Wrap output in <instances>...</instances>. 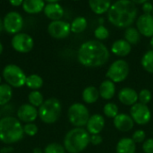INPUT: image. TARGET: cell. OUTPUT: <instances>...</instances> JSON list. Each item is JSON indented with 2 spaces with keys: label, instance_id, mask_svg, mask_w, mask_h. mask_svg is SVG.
Listing matches in <instances>:
<instances>
[{
  "label": "cell",
  "instance_id": "6da1fadb",
  "mask_svg": "<svg viewBox=\"0 0 153 153\" xmlns=\"http://www.w3.org/2000/svg\"><path fill=\"white\" fill-rule=\"evenodd\" d=\"M78 60L86 67H100L109 58L108 48L99 40H88L81 45L78 50Z\"/></svg>",
  "mask_w": 153,
  "mask_h": 153
},
{
  "label": "cell",
  "instance_id": "7a4b0ae2",
  "mask_svg": "<svg viewBox=\"0 0 153 153\" xmlns=\"http://www.w3.org/2000/svg\"><path fill=\"white\" fill-rule=\"evenodd\" d=\"M138 9L134 1L119 0L111 4L108 12V19L114 26L129 28L137 17Z\"/></svg>",
  "mask_w": 153,
  "mask_h": 153
},
{
  "label": "cell",
  "instance_id": "3957f363",
  "mask_svg": "<svg viewBox=\"0 0 153 153\" xmlns=\"http://www.w3.org/2000/svg\"><path fill=\"white\" fill-rule=\"evenodd\" d=\"M23 126L18 118L6 116L0 119V141L5 144H13L23 138Z\"/></svg>",
  "mask_w": 153,
  "mask_h": 153
},
{
  "label": "cell",
  "instance_id": "277c9868",
  "mask_svg": "<svg viewBox=\"0 0 153 153\" xmlns=\"http://www.w3.org/2000/svg\"><path fill=\"white\" fill-rule=\"evenodd\" d=\"M91 135L87 130L75 127L71 129L65 136L64 147L69 153H80L84 151L90 143Z\"/></svg>",
  "mask_w": 153,
  "mask_h": 153
},
{
  "label": "cell",
  "instance_id": "5b68a950",
  "mask_svg": "<svg viewBox=\"0 0 153 153\" xmlns=\"http://www.w3.org/2000/svg\"><path fill=\"white\" fill-rule=\"evenodd\" d=\"M39 117L45 124L56 123L62 112V105L60 101L56 98H50L46 100L43 104L39 108Z\"/></svg>",
  "mask_w": 153,
  "mask_h": 153
},
{
  "label": "cell",
  "instance_id": "8992f818",
  "mask_svg": "<svg viewBox=\"0 0 153 153\" xmlns=\"http://www.w3.org/2000/svg\"><path fill=\"white\" fill-rule=\"evenodd\" d=\"M3 77L6 82V84L12 88H21L24 86L27 78L23 70L13 64H9L4 67Z\"/></svg>",
  "mask_w": 153,
  "mask_h": 153
},
{
  "label": "cell",
  "instance_id": "52a82bcc",
  "mask_svg": "<svg viewBox=\"0 0 153 153\" xmlns=\"http://www.w3.org/2000/svg\"><path fill=\"white\" fill-rule=\"evenodd\" d=\"M67 117L69 122L75 127L82 128L86 126L89 118L90 113L86 106L82 103H74L70 106L67 112Z\"/></svg>",
  "mask_w": 153,
  "mask_h": 153
},
{
  "label": "cell",
  "instance_id": "ba28073f",
  "mask_svg": "<svg viewBox=\"0 0 153 153\" xmlns=\"http://www.w3.org/2000/svg\"><path fill=\"white\" fill-rule=\"evenodd\" d=\"M129 65L124 59L116 60L111 65L108 67L106 76L111 82H124L128 74H129Z\"/></svg>",
  "mask_w": 153,
  "mask_h": 153
},
{
  "label": "cell",
  "instance_id": "9c48e42d",
  "mask_svg": "<svg viewBox=\"0 0 153 153\" xmlns=\"http://www.w3.org/2000/svg\"><path fill=\"white\" fill-rule=\"evenodd\" d=\"M23 27V18L18 12L7 13L3 19V29L9 34L20 33Z\"/></svg>",
  "mask_w": 153,
  "mask_h": 153
},
{
  "label": "cell",
  "instance_id": "30bf717a",
  "mask_svg": "<svg viewBox=\"0 0 153 153\" xmlns=\"http://www.w3.org/2000/svg\"><path fill=\"white\" fill-rule=\"evenodd\" d=\"M11 44L16 52L25 54L32 50L34 47V40L30 35L24 32H20L13 35L11 40Z\"/></svg>",
  "mask_w": 153,
  "mask_h": 153
},
{
  "label": "cell",
  "instance_id": "8fae6325",
  "mask_svg": "<svg viewBox=\"0 0 153 153\" xmlns=\"http://www.w3.org/2000/svg\"><path fill=\"white\" fill-rule=\"evenodd\" d=\"M130 116L134 123L141 126L148 124L152 119V112L148 106L140 102L132 106L130 109Z\"/></svg>",
  "mask_w": 153,
  "mask_h": 153
},
{
  "label": "cell",
  "instance_id": "7c38bea8",
  "mask_svg": "<svg viewBox=\"0 0 153 153\" xmlns=\"http://www.w3.org/2000/svg\"><path fill=\"white\" fill-rule=\"evenodd\" d=\"M48 32L52 38L58 39H65L71 32V24L62 20L53 21L48 26Z\"/></svg>",
  "mask_w": 153,
  "mask_h": 153
},
{
  "label": "cell",
  "instance_id": "4fadbf2b",
  "mask_svg": "<svg viewBox=\"0 0 153 153\" xmlns=\"http://www.w3.org/2000/svg\"><path fill=\"white\" fill-rule=\"evenodd\" d=\"M39 117L38 109L31 106L30 104H23L17 110V117L21 122H24L25 124L34 122Z\"/></svg>",
  "mask_w": 153,
  "mask_h": 153
},
{
  "label": "cell",
  "instance_id": "5bb4252c",
  "mask_svg": "<svg viewBox=\"0 0 153 153\" xmlns=\"http://www.w3.org/2000/svg\"><path fill=\"white\" fill-rule=\"evenodd\" d=\"M137 30L140 34L148 37H153V16L152 14H142L136 21Z\"/></svg>",
  "mask_w": 153,
  "mask_h": 153
},
{
  "label": "cell",
  "instance_id": "9a60e30c",
  "mask_svg": "<svg viewBox=\"0 0 153 153\" xmlns=\"http://www.w3.org/2000/svg\"><path fill=\"white\" fill-rule=\"evenodd\" d=\"M45 15L53 21H59L64 16V9L57 1H48L44 8Z\"/></svg>",
  "mask_w": 153,
  "mask_h": 153
},
{
  "label": "cell",
  "instance_id": "2e32d148",
  "mask_svg": "<svg viewBox=\"0 0 153 153\" xmlns=\"http://www.w3.org/2000/svg\"><path fill=\"white\" fill-rule=\"evenodd\" d=\"M87 132L92 134H100L105 126V119L100 114H95L90 117L89 121L86 125Z\"/></svg>",
  "mask_w": 153,
  "mask_h": 153
},
{
  "label": "cell",
  "instance_id": "e0dca14e",
  "mask_svg": "<svg viewBox=\"0 0 153 153\" xmlns=\"http://www.w3.org/2000/svg\"><path fill=\"white\" fill-rule=\"evenodd\" d=\"M118 100L126 106H134L139 100V94L132 88H123L118 92Z\"/></svg>",
  "mask_w": 153,
  "mask_h": 153
},
{
  "label": "cell",
  "instance_id": "ac0fdd59",
  "mask_svg": "<svg viewBox=\"0 0 153 153\" xmlns=\"http://www.w3.org/2000/svg\"><path fill=\"white\" fill-rule=\"evenodd\" d=\"M134 122L130 115L127 114H118L114 118L115 127L121 132H129L134 127Z\"/></svg>",
  "mask_w": 153,
  "mask_h": 153
},
{
  "label": "cell",
  "instance_id": "d6986e66",
  "mask_svg": "<svg viewBox=\"0 0 153 153\" xmlns=\"http://www.w3.org/2000/svg\"><path fill=\"white\" fill-rule=\"evenodd\" d=\"M45 2L42 0H25L22 3V9L30 14H36L42 12L45 8Z\"/></svg>",
  "mask_w": 153,
  "mask_h": 153
},
{
  "label": "cell",
  "instance_id": "ffe728a7",
  "mask_svg": "<svg viewBox=\"0 0 153 153\" xmlns=\"http://www.w3.org/2000/svg\"><path fill=\"white\" fill-rule=\"evenodd\" d=\"M131 49H132V45H130L126 39L116 40L111 47L112 53L118 56H126L129 55Z\"/></svg>",
  "mask_w": 153,
  "mask_h": 153
},
{
  "label": "cell",
  "instance_id": "44dd1931",
  "mask_svg": "<svg viewBox=\"0 0 153 153\" xmlns=\"http://www.w3.org/2000/svg\"><path fill=\"white\" fill-rule=\"evenodd\" d=\"M100 96L104 100H111L116 93V86L110 80H106L101 82L100 86Z\"/></svg>",
  "mask_w": 153,
  "mask_h": 153
},
{
  "label": "cell",
  "instance_id": "7402d4cb",
  "mask_svg": "<svg viewBox=\"0 0 153 153\" xmlns=\"http://www.w3.org/2000/svg\"><path fill=\"white\" fill-rule=\"evenodd\" d=\"M111 2L108 0H91L89 1V5L93 13L96 14H103L108 13L111 7Z\"/></svg>",
  "mask_w": 153,
  "mask_h": 153
},
{
  "label": "cell",
  "instance_id": "603a6c76",
  "mask_svg": "<svg viewBox=\"0 0 153 153\" xmlns=\"http://www.w3.org/2000/svg\"><path fill=\"white\" fill-rule=\"evenodd\" d=\"M136 143L132 138H122L117 144V153H135Z\"/></svg>",
  "mask_w": 153,
  "mask_h": 153
},
{
  "label": "cell",
  "instance_id": "cb8c5ba5",
  "mask_svg": "<svg viewBox=\"0 0 153 153\" xmlns=\"http://www.w3.org/2000/svg\"><path fill=\"white\" fill-rule=\"evenodd\" d=\"M100 97V92L98 89L94 86H88L82 91V100L87 104L95 103Z\"/></svg>",
  "mask_w": 153,
  "mask_h": 153
},
{
  "label": "cell",
  "instance_id": "d4e9b609",
  "mask_svg": "<svg viewBox=\"0 0 153 153\" xmlns=\"http://www.w3.org/2000/svg\"><path fill=\"white\" fill-rule=\"evenodd\" d=\"M13 97V88L8 84L0 85V106H4L9 103Z\"/></svg>",
  "mask_w": 153,
  "mask_h": 153
},
{
  "label": "cell",
  "instance_id": "484cf974",
  "mask_svg": "<svg viewBox=\"0 0 153 153\" xmlns=\"http://www.w3.org/2000/svg\"><path fill=\"white\" fill-rule=\"evenodd\" d=\"M25 85L33 91H38L43 86V79L39 74H30L27 76Z\"/></svg>",
  "mask_w": 153,
  "mask_h": 153
},
{
  "label": "cell",
  "instance_id": "4316f807",
  "mask_svg": "<svg viewBox=\"0 0 153 153\" xmlns=\"http://www.w3.org/2000/svg\"><path fill=\"white\" fill-rule=\"evenodd\" d=\"M88 22L84 17H76L71 23V31L74 33H81L87 28Z\"/></svg>",
  "mask_w": 153,
  "mask_h": 153
},
{
  "label": "cell",
  "instance_id": "83f0119b",
  "mask_svg": "<svg viewBox=\"0 0 153 153\" xmlns=\"http://www.w3.org/2000/svg\"><path fill=\"white\" fill-rule=\"evenodd\" d=\"M140 32L136 28L129 27L125 31V39L130 44V45H135L140 40Z\"/></svg>",
  "mask_w": 153,
  "mask_h": 153
},
{
  "label": "cell",
  "instance_id": "f1b7e54d",
  "mask_svg": "<svg viewBox=\"0 0 153 153\" xmlns=\"http://www.w3.org/2000/svg\"><path fill=\"white\" fill-rule=\"evenodd\" d=\"M28 100H29V104H30L31 106L37 108H39L44 100L43 95L41 94V92H39V91H32L29 93L28 95Z\"/></svg>",
  "mask_w": 153,
  "mask_h": 153
},
{
  "label": "cell",
  "instance_id": "f546056e",
  "mask_svg": "<svg viewBox=\"0 0 153 153\" xmlns=\"http://www.w3.org/2000/svg\"><path fill=\"white\" fill-rule=\"evenodd\" d=\"M141 63H142L143 69L146 72L150 74H153V49L149 50L143 55V56L142 57Z\"/></svg>",
  "mask_w": 153,
  "mask_h": 153
},
{
  "label": "cell",
  "instance_id": "4dcf8cb0",
  "mask_svg": "<svg viewBox=\"0 0 153 153\" xmlns=\"http://www.w3.org/2000/svg\"><path fill=\"white\" fill-rule=\"evenodd\" d=\"M103 112L106 117L110 118H115L118 115V108L115 103L108 102L104 106Z\"/></svg>",
  "mask_w": 153,
  "mask_h": 153
},
{
  "label": "cell",
  "instance_id": "1f68e13d",
  "mask_svg": "<svg viewBox=\"0 0 153 153\" xmlns=\"http://www.w3.org/2000/svg\"><path fill=\"white\" fill-rule=\"evenodd\" d=\"M65 147L57 143H49L44 149V153H65Z\"/></svg>",
  "mask_w": 153,
  "mask_h": 153
},
{
  "label": "cell",
  "instance_id": "d6a6232c",
  "mask_svg": "<svg viewBox=\"0 0 153 153\" xmlns=\"http://www.w3.org/2000/svg\"><path fill=\"white\" fill-rule=\"evenodd\" d=\"M94 35L96 37V39H100V40H103L108 38L109 36V31L108 30L103 26V25H100L94 31Z\"/></svg>",
  "mask_w": 153,
  "mask_h": 153
},
{
  "label": "cell",
  "instance_id": "836d02e7",
  "mask_svg": "<svg viewBox=\"0 0 153 153\" xmlns=\"http://www.w3.org/2000/svg\"><path fill=\"white\" fill-rule=\"evenodd\" d=\"M152 98V94L151 92V91L147 90V89H143L139 92V101L142 104L147 105Z\"/></svg>",
  "mask_w": 153,
  "mask_h": 153
},
{
  "label": "cell",
  "instance_id": "e575fe53",
  "mask_svg": "<svg viewBox=\"0 0 153 153\" xmlns=\"http://www.w3.org/2000/svg\"><path fill=\"white\" fill-rule=\"evenodd\" d=\"M39 129L38 126L34 124V123H29V124H25L23 126V133L25 134H27L28 136H35L38 133Z\"/></svg>",
  "mask_w": 153,
  "mask_h": 153
},
{
  "label": "cell",
  "instance_id": "d590c367",
  "mask_svg": "<svg viewBox=\"0 0 153 153\" xmlns=\"http://www.w3.org/2000/svg\"><path fill=\"white\" fill-rule=\"evenodd\" d=\"M146 138V134L143 130H137L134 133L132 139L135 143H143L144 140Z\"/></svg>",
  "mask_w": 153,
  "mask_h": 153
},
{
  "label": "cell",
  "instance_id": "8d00e7d4",
  "mask_svg": "<svg viewBox=\"0 0 153 153\" xmlns=\"http://www.w3.org/2000/svg\"><path fill=\"white\" fill-rule=\"evenodd\" d=\"M143 150L145 153H153V139L146 140L143 144Z\"/></svg>",
  "mask_w": 153,
  "mask_h": 153
},
{
  "label": "cell",
  "instance_id": "74e56055",
  "mask_svg": "<svg viewBox=\"0 0 153 153\" xmlns=\"http://www.w3.org/2000/svg\"><path fill=\"white\" fill-rule=\"evenodd\" d=\"M103 139L100 134H92L90 137V143L93 145H100L102 143Z\"/></svg>",
  "mask_w": 153,
  "mask_h": 153
},
{
  "label": "cell",
  "instance_id": "f35d334b",
  "mask_svg": "<svg viewBox=\"0 0 153 153\" xmlns=\"http://www.w3.org/2000/svg\"><path fill=\"white\" fill-rule=\"evenodd\" d=\"M143 10L145 14H152L153 11L152 4L150 2H146L145 4H143Z\"/></svg>",
  "mask_w": 153,
  "mask_h": 153
},
{
  "label": "cell",
  "instance_id": "ab89813d",
  "mask_svg": "<svg viewBox=\"0 0 153 153\" xmlns=\"http://www.w3.org/2000/svg\"><path fill=\"white\" fill-rule=\"evenodd\" d=\"M22 3L23 1L22 0H12L10 1V4L13 5V6H20V5H22Z\"/></svg>",
  "mask_w": 153,
  "mask_h": 153
},
{
  "label": "cell",
  "instance_id": "60d3db41",
  "mask_svg": "<svg viewBox=\"0 0 153 153\" xmlns=\"http://www.w3.org/2000/svg\"><path fill=\"white\" fill-rule=\"evenodd\" d=\"M13 152V148L11 147H4V148H2L1 151H0V153H9Z\"/></svg>",
  "mask_w": 153,
  "mask_h": 153
},
{
  "label": "cell",
  "instance_id": "b9f144b4",
  "mask_svg": "<svg viewBox=\"0 0 153 153\" xmlns=\"http://www.w3.org/2000/svg\"><path fill=\"white\" fill-rule=\"evenodd\" d=\"M33 153H42V151L40 149H39V148H35L33 150Z\"/></svg>",
  "mask_w": 153,
  "mask_h": 153
},
{
  "label": "cell",
  "instance_id": "7bdbcfd3",
  "mask_svg": "<svg viewBox=\"0 0 153 153\" xmlns=\"http://www.w3.org/2000/svg\"><path fill=\"white\" fill-rule=\"evenodd\" d=\"M4 29H3V20L1 19V17H0V32L3 30Z\"/></svg>",
  "mask_w": 153,
  "mask_h": 153
},
{
  "label": "cell",
  "instance_id": "ee69618b",
  "mask_svg": "<svg viewBox=\"0 0 153 153\" xmlns=\"http://www.w3.org/2000/svg\"><path fill=\"white\" fill-rule=\"evenodd\" d=\"M3 50H4V48H3V45H2V43H1V41H0V55L2 54Z\"/></svg>",
  "mask_w": 153,
  "mask_h": 153
},
{
  "label": "cell",
  "instance_id": "f6af8a7d",
  "mask_svg": "<svg viewBox=\"0 0 153 153\" xmlns=\"http://www.w3.org/2000/svg\"><path fill=\"white\" fill-rule=\"evenodd\" d=\"M100 25H102V23L104 22V19H102V18H100Z\"/></svg>",
  "mask_w": 153,
  "mask_h": 153
},
{
  "label": "cell",
  "instance_id": "bcb514c9",
  "mask_svg": "<svg viewBox=\"0 0 153 153\" xmlns=\"http://www.w3.org/2000/svg\"><path fill=\"white\" fill-rule=\"evenodd\" d=\"M151 46H152V48H153V37L152 38V39H151Z\"/></svg>",
  "mask_w": 153,
  "mask_h": 153
},
{
  "label": "cell",
  "instance_id": "7dc6e473",
  "mask_svg": "<svg viewBox=\"0 0 153 153\" xmlns=\"http://www.w3.org/2000/svg\"><path fill=\"white\" fill-rule=\"evenodd\" d=\"M0 85H1V77H0Z\"/></svg>",
  "mask_w": 153,
  "mask_h": 153
},
{
  "label": "cell",
  "instance_id": "c3c4849f",
  "mask_svg": "<svg viewBox=\"0 0 153 153\" xmlns=\"http://www.w3.org/2000/svg\"><path fill=\"white\" fill-rule=\"evenodd\" d=\"M152 16H153V11H152Z\"/></svg>",
  "mask_w": 153,
  "mask_h": 153
},
{
  "label": "cell",
  "instance_id": "681fc988",
  "mask_svg": "<svg viewBox=\"0 0 153 153\" xmlns=\"http://www.w3.org/2000/svg\"><path fill=\"white\" fill-rule=\"evenodd\" d=\"M0 116H1V114H0Z\"/></svg>",
  "mask_w": 153,
  "mask_h": 153
}]
</instances>
